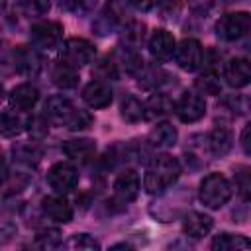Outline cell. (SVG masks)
<instances>
[{
  "mask_svg": "<svg viewBox=\"0 0 251 251\" xmlns=\"http://www.w3.org/2000/svg\"><path fill=\"white\" fill-rule=\"evenodd\" d=\"M180 176V163L176 157L169 153L155 155L145 171L143 186L149 194H163L167 188H171L176 178Z\"/></svg>",
  "mask_w": 251,
  "mask_h": 251,
  "instance_id": "6da1fadb",
  "label": "cell"
},
{
  "mask_svg": "<svg viewBox=\"0 0 251 251\" xmlns=\"http://www.w3.org/2000/svg\"><path fill=\"white\" fill-rule=\"evenodd\" d=\"M43 116L47 122L57 124V126H65L69 129H86L92 124V116L86 110L76 108L69 98H65L61 94L51 96L45 102Z\"/></svg>",
  "mask_w": 251,
  "mask_h": 251,
  "instance_id": "7a4b0ae2",
  "label": "cell"
},
{
  "mask_svg": "<svg viewBox=\"0 0 251 251\" xmlns=\"http://www.w3.org/2000/svg\"><path fill=\"white\" fill-rule=\"evenodd\" d=\"M200 202L212 210L222 208L231 198V184L229 180L220 173H210L202 178L200 190H198Z\"/></svg>",
  "mask_w": 251,
  "mask_h": 251,
  "instance_id": "3957f363",
  "label": "cell"
},
{
  "mask_svg": "<svg viewBox=\"0 0 251 251\" xmlns=\"http://www.w3.org/2000/svg\"><path fill=\"white\" fill-rule=\"evenodd\" d=\"M251 27V14L249 12H227L216 24L218 37L226 41H235L243 37Z\"/></svg>",
  "mask_w": 251,
  "mask_h": 251,
  "instance_id": "277c9868",
  "label": "cell"
},
{
  "mask_svg": "<svg viewBox=\"0 0 251 251\" xmlns=\"http://www.w3.org/2000/svg\"><path fill=\"white\" fill-rule=\"evenodd\" d=\"M61 55H63V59H61L63 63H67L75 69H80V67H84L86 63H90L94 59L96 49L88 39L69 37L61 47Z\"/></svg>",
  "mask_w": 251,
  "mask_h": 251,
  "instance_id": "5b68a950",
  "label": "cell"
},
{
  "mask_svg": "<svg viewBox=\"0 0 251 251\" xmlns=\"http://www.w3.org/2000/svg\"><path fill=\"white\" fill-rule=\"evenodd\" d=\"M175 114L186 122V124H192V122H198L200 118H204L206 114V102H204V96L200 92H192V90H186L180 94V98L175 102Z\"/></svg>",
  "mask_w": 251,
  "mask_h": 251,
  "instance_id": "8992f818",
  "label": "cell"
},
{
  "mask_svg": "<svg viewBox=\"0 0 251 251\" xmlns=\"http://www.w3.org/2000/svg\"><path fill=\"white\" fill-rule=\"evenodd\" d=\"M29 37L37 47L43 49H53L61 43L63 39V25L59 22H51V20H41L35 22L29 27Z\"/></svg>",
  "mask_w": 251,
  "mask_h": 251,
  "instance_id": "52a82bcc",
  "label": "cell"
},
{
  "mask_svg": "<svg viewBox=\"0 0 251 251\" xmlns=\"http://www.w3.org/2000/svg\"><path fill=\"white\" fill-rule=\"evenodd\" d=\"M175 59H176V65H178L182 71H196L198 67H202V61H204L202 43H200L198 39H194V37L182 39V41L176 45Z\"/></svg>",
  "mask_w": 251,
  "mask_h": 251,
  "instance_id": "ba28073f",
  "label": "cell"
},
{
  "mask_svg": "<svg viewBox=\"0 0 251 251\" xmlns=\"http://www.w3.org/2000/svg\"><path fill=\"white\" fill-rule=\"evenodd\" d=\"M47 182L57 194H65V192H71L78 184V173L69 163H57L49 169Z\"/></svg>",
  "mask_w": 251,
  "mask_h": 251,
  "instance_id": "9c48e42d",
  "label": "cell"
},
{
  "mask_svg": "<svg viewBox=\"0 0 251 251\" xmlns=\"http://www.w3.org/2000/svg\"><path fill=\"white\" fill-rule=\"evenodd\" d=\"M139 194V175L133 169H126L114 180V202L116 204H129Z\"/></svg>",
  "mask_w": 251,
  "mask_h": 251,
  "instance_id": "30bf717a",
  "label": "cell"
},
{
  "mask_svg": "<svg viewBox=\"0 0 251 251\" xmlns=\"http://www.w3.org/2000/svg\"><path fill=\"white\" fill-rule=\"evenodd\" d=\"M14 67L24 76H35L41 71V57L31 45H18L12 53Z\"/></svg>",
  "mask_w": 251,
  "mask_h": 251,
  "instance_id": "8fae6325",
  "label": "cell"
},
{
  "mask_svg": "<svg viewBox=\"0 0 251 251\" xmlns=\"http://www.w3.org/2000/svg\"><path fill=\"white\" fill-rule=\"evenodd\" d=\"M224 78L231 88H243L251 82V61L245 57H233L224 65Z\"/></svg>",
  "mask_w": 251,
  "mask_h": 251,
  "instance_id": "7c38bea8",
  "label": "cell"
},
{
  "mask_svg": "<svg viewBox=\"0 0 251 251\" xmlns=\"http://www.w3.org/2000/svg\"><path fill=\"white\" fill-rule=\"evenodd\" d=\"M41 208L47 218H51L57 224H67L73 220V208L69 200L63 194H51L41 200Z\"/></svg>",
  "mask_w": 251,
  "mask_h": 251,
  "instance_id": "4fadbf2b",
  "label": "cell"
},
{
  "mask_svg": "<svg viewBox=\"0 0 251 251\" xmlns=\"http://www.w3.org/2000/svg\"><path fill=\"white\" fill-rule=\"evenodd\" d=\"M63 153L76 163H88L90 159H94L96 155V143L88 137H76V139H69L61 145Z\"/></svg>",
  "mask_w": 251,
  "mask_h": 251,
  "instance_id": "5bb4252c",
  "label": "cell"
},
{
  "mask_svg": "<svg viewBox=\"0 0 251 251\" xmlns=\"http://www.w3.org/2000/svg\"><path fill=\"white\" fill-rule=\"evenodd\" d=\"M175 51H176V43L173 33L167 29H155L153 35L149 37V53L157 61H167L169 57H173Z\"/></svg>",
  "mask_w": 251,
  "mask_h": 251,
  "instance_id": "9a60e30c",
  "label": "cell"
},
{
  "mask_svg": "<svg viewBox=\"0 0 251 251\" xmlns=\"http://www.w3.org/2000/svg\"><path fill=\"white\" fill-rule=\"evenodd\" d=\"M212 227H214V220L202 212H188L182 220V231L186 233V237L192 239H200L208 235Z\"/></svg>",
  "mask_w": 251,
  "mask_h": 251,
  "instance_id": "2e32d148",
  "label": "cell"
},
{
  "mask_svg": "<svg viewBox=\"0 0 251 251\" xmlns=\"http://www.w3.org/2000/svg\"><path fill=\"white\" fill-rule=\"evenodd\" d=\"M82 100L90 108H106L112 102V88L104 80H90L82 90Z\"/></svg>",
  "mask_w": 251,
  "mask_h": 251,
  "instance_id": "e0dca14e",
  "label": "cell"
},
{
  "mask_svg": "<svg viewBox=\"0 0 251 251\" xmlns=\"http://www.w3.org/2000/svg\"><path fill=\"white\" fill-rule=\"evenodd\" d=\"M178 131L173 124L169 122H159L147 135V145L151 149H169L176 143Z\"/></svg>",
  "mask_w": 251,
  "mask_h": 251,
  "instance_id": "ac0fdd59",
  "label": "cell"
},
{
  "mask_svg": "<svg viewBox=\"0 0 251 251\" xmlns=\"http://www.w3.org/2000/svg\"><path fill=\"white\" fill-rule=\"evenodd\" d=\"M37 100H39V90L27 82L14 86L10 92V104L18 112H29L37 104Z\"/></svg>",
  "mask_w": 251,
  "mask_h": 251,
  "instance_id": "d6986e66",
  "label": "cell"
},
{
  "mask_svg": "<svg viewBox=\"0 0 251 251\" xmlns=\"http://www.w3.org/2000/svg\"><path fill=\"white\" fill-rule=\"evenodd\" d=\"M212 251H251V239L239 233H218L212 239Z\"/></svg>",
  "mask_w": 251,
  "mask_h": 251,
  "instance_id": "ffe728a7",
  "label": "cell"
},
{
  "mask_svg": "<svg viewBox=\"0 0 251 251\" xmlns=\"http://www.w3.org/2000/svg\"><path fill=\"white\" fill-rule=\"evenodd\" d=\"M175 110V102L163 94V92H157V94H151L145 102V118L147 120H159V118H165L167 114H171Z\"/></svg>",
  "mask_w": 251,
  "mask_h": 251,
  "instance_id": "44dd1931",
  "label": "cell"
},
{
  "mask_svg": "<svg viewBox=\"0 0 251 251\" xmlns=\"http://www.w3.org/2000/svg\"><path fill=\"white\" fill-rule=\"evenodd\" d=\"M27 126H31V120L25 118V112H18V110H4L2 114V135L10 137L16 135L20 131H24Z\"/></svg>",
  "mask_w": 251,
  "mask_h": 251,
  "instance_id": "7402d4cb",
  "label": "cell"
},
{
  "mask_svg": "<svg viewBox=\"0 0 251 251\" xmlns=\"http://www.w3.org/2000/svg\"><path fill=\"white\" fill-rule=\"evenodd\" d=\"M55 251H100L98 241L88 233H75L61 241Z\"/></svg>",
  "mask_w": 251,
  "mask_h": 251,
  "instance_id": "603a6c76",
  "label": "cell"
},
{
  "mask_svg": "<svg viewBox=\"0 0 251 251\" xmlns=\"http://www.w3.org/2000/svg\"><path fill=\"white\" fill-rule=\"evenodd\" d=\"M233 145V135L229 131V127L226 126H218L214 127V131L210 133V139H208V147L214 155H226Z\"/></svg>",
  "mask_w": 251,
  "mask_h": 251,
  "instance_id": "cb8c5ba5",
  "label": "cell"
},
{
  "mask_svg": "<svg viewBox=\"0 0 251 251\" xmlns=\"http://www.w3.org/2000/svg\"><path fill=\"white\" fill-rule=\"evenodd\" d=\"M51 80H53V84L55 86H59V88H73V86H76V82H78V71L75 69V67H71V65H67V63H57L55 67H53V71H51Z\"/></svg>",
  "mask_w": 251,
  "mask_h": 251,
  "instance_id": "d4e9b609",
  "label": "cell"
},
{
  "mask_svg": "<svg viewBox=\"0 0 251 251\" xmlns=\"http://www.w3.org/2000/svg\"><path fill=\"white\" fill-rule=\"evenodd\" d=\"M145 37V24L137 22V20H129L124 27H122V45L129 47V49H137L143 43Z\"/></svg>",
  "mask_w": 251,
  "mask_h": 251,
  "instance_id": "484cf974",
  "label": "cell"
},
{
  "mask_svg": "<svg viewBox=\"0 0 251 251\" xmlns=\"http://www.w3.org/2000/svg\"><path fill=\"white\" fill-rule=\"evenodd\" d=\"M137 78H139V84L145 88H159L167 82L169 75L157 65H145L141 69V73L137 75Z\"/></svg>",
  "mask_w": 251,
  "mask_h": 251,
  "instance_id": "4316f807",
  "label": "cell"
},
{
  "mask_svg": "<svg viewBox=\"0 0 251 251\" xmlns=\"http://www.w3.org/2000/svg\"><path fill=\"white\" fill-rule=\"evenodd\" d=\"M120 114H122V118H124L126 122L135 124V122H139V120H143V118H145V104H141L135 96L127 94V96H124V98H122Z\"/></svg>",
  "mask_w": 251,
  "mask_h": 251,
  "instance_id": "83f0119b",
  "label": "cell"
},
{
  "mask_svg": "<svg viewBox=\"0 0 251 251\" xmlns=\"http://www.w3.org/2000/svg\"><path fill=\"white\" fill-rule=\"evenodd\" d=\"M233 182L241 198L251 202V165H239L233 169Z\"/></svg>",
  "mask_w": 251,
  "mask_h": 251,
  "instance_id": "f1b7e54d",
  "label": "cell"
},
{
  "mask_svg": "<svg viewBox=\"0 0 251 251\" xmlns=\"http://www.w3.org/2000/svg\"><path fill=\"white\" fill-rule=\"evenodd\" d=\"M196 90L200 94H220L222 84H220V73H210L202 71L196 78Z\"/></svg>",
  "mask_w": 251,
  "mask_h": 251,
  "instance_id": "f546056e",
  "label": "cell"
},
{
  "mask_svg": "<svg viewBox=\"0 0 251 251\" xmlns=\"http://www.w3.org/2000/svg\"><path fill=\"white\" fill-rule=\"evenodd\" d=\"M61 231L55 227H45L41 229L35 237H33V247L37 251H45V249H55L61 243Z\"/></svg>",
  "mask_w": 251,
  "mask_h": 251,
  "instance_id": "4dcf8cb0",
  "label": "cell"
},
{
  "mask_svg": "<svg viewBox=\"0 0 251 251\" xmlns=\"http://www.w3.org/2000/svg\"><path fill=\"white\" fill-rule=\"evenodd\" d=\"M98 78H104V80H116L120 76V67L116 63L114 57H102L96 65H94V71H92Z\"/></svg>",
  "mask_w": 251,
  "mask_h": 251,
  "instance_id": "1f68e13d",
  "label": "cell"
},
{
  "mask_svg": "<svg viewBox=\"0 0 251 251\" xmlns=\"http://www.w3.org/2000/svg\"><path fill=\"white\" fill-rule=\"evenodd\" d=\"M14 155L18 161L25 163V165H31L39 159V149L33 145V143H22V145H14Z\"/></svg>",
  "mask_w": 251,
  "mask_h": 251,
  "instance_id": "d6a6232c",
  "label": "cell"
},
{
  "mask_svg": "<svg viewBox=\"0 0 251 251\" xmlns=\"http://www.w3.org/2000/svg\"><path fill=\"white\" fill-rule=\"evenodd\" d=\"M226 104H227L233 112H237V114L251 112V96H241V94H237V96H229V98L226 100Z\"/></svg>",
  "mask_w": 251,
  "mask_h": 251,
  "instance_id": "836d02e7",
  "label": "cell"
},
{
  "mask_svg": "<svg viewBox=\"0 0 251 251\" xmlns=\"http://www.w3.org/2000/svg\"><path fill=\"white\" fill-rule=\"evenodd\" d=\"M241 147H243V151L251 157V124H247L245 129L241 131Z\"/></svg>",
  "mask_w": 251,
  "mask_h": 251,
  "instance_id": "e575fe53",
  "label": "cell"
},
{
  "mask_svg": "<svg viewBox=\"0 0 251 251\" xmlns=\"http://www.w3.org/2000/svg\"><path fill=\"white\" fill-rule=\"evenodd\" d=\"M167 251H194L186 241H182V239H176V241H173L169 247H167Z\"/></svg>",
  "mask_w": 251,
  "mask_h": 251,
  "instance_id": "d590c367",
  "label": "cell"
},
{
  "mask_svg": "<svg viewBox=\"0 0 251 251\" xmlns=\"http://www.w3.org/2000/svg\"><path fill=\"white\" fill-rule=\"evenodd\" d=\"M108 251H135L133 247H129L127 243H116V245H112Z\"/></svg>",
  "mask_w": 251,
  "mask_h": 251,
  "instance_id": "8d00e7d4",
  "label": "cell"
}]
</instances>
